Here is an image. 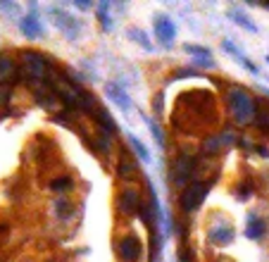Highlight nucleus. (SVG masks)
I'll return each mask as SVG.
<instances>
[{
	"instance_id": "nucleus-1",
	"label": "nucleus",
	"mask_w": 269,
	"mask_h": 262,
	"mask_svg": "<svg viewBox=\"0 0 269 262\" xmlns=\"http://www.w3.org/2000/svg\"><path fill=\"white\" fill-rule=\"evenodd\" d=\"M229 108H231V114H233V119L238 122V124H248V122H253L255 119V103H253V98L250 93H245L243 88L238 86H233L229 88Z\"/></svg>"
},
{
	"instance_id": "nucleus-2",
	"label": "nucleus",
	"mask_w": 269,
	"mask_h": 262,
	"mask_svg": "<svg viewBox=\"0 0 269 262\" xmlns=\"http://www.w3.org/2000/svg\"><path fill=\"white\" fill-rule=\"evenodd\" d=\"M22 74L27 76V79H36V81H40L43 76H45V60L38 55V53H24L22 55Z\"/></svg>"
},
{
	"instance_id": "nucleus-3",
	"label": "nucleus",
	"mask_w": 269,
	"mask_h": 262,
	"mask_svg": "<svg viewBox=\"0 0 269 262\" xmlns=\"http://www.w3.org/2000/svg\"><path fill=\"white\" fill-rule=\"evenodd\" d=\"M205 195H207V186H205V184H191L189 188L181 193V210H184V212L198 210L200 203L205 200Z\"/></svg>"
},
{
	"instance_id": "nucleus-4",
	"label": "nucleus",
	"mask_w": 269,
	"mask_h": 262,
	"mask_svg": "<svg viewBox=\"0 0 269 262\" xmlns=\"http://www.w3.org/2000/svg\"><path fill=\"white\" fill-rule=\"evenodd\" d=\"M119 258L124 262H136L141 258V241L134 234L124 236L119 241Z\"/></svg>"
},
{
	"instance_id": "nucleus-5",
	"label": "nucleus",
	"mask_w": 269,
	"mask_h": 262,
	"mask_svg": "<svg viewBox=\"0 0 269 262\" xmlns=\"http://www.w3.org/2000/svg\"><path fill=\"white\" fill-rule=\"evenodd\" d=\"M155 34H157V38H160L164 45H169V43L174 41V34H176L172 19H167V17H157V19H155Z\"/></svg>"
},
{
	"instance_id": "nucleus-6",
	"label": "nucleus",
	"mask_w": 269,
	"mask_h": 262,
	"mask_svg": "<svg viewBox=\"0 0 269 262\" xmlns=\"http://www.w3.org/2000/svg\"><path fill=\"white\" fill-rule=\"evenodd\" d=\"M265 231H267V224H265V220L260 217V215H248V224H245V236L248 238H262L265 236Z\"/></svg>"
},
{
	"instance_id": "nucleus-7",
	"label": "nucleus",
	"mask_w": 269,
	"mask_h": 262,
	"mask_svg": "<svg viewBox=\"0 0 269 262\" xmlns=\"http://www.w3.org/2000/svg\"><path fill=\"white\" fill-rule=\"evenodd\" d=\"M105 93H108L110 100H115V103L119 105L121 110H131V103H129L126 93L121 91L119 86H115V83H105Z\"/></svg>"
},
{
	"instance_id": "nucleus-8",
	"label": "nucleus",
	"mask_w": 269,
	"mask_h": 262,
	"mask_svg": "<svg viewBox=\"0 0 269 262\" xmlns=\"http://www.w3.org/2000/svg\"><path fill=\"white\" fill-rule=\"evenodd\" d=\"M93 117H95V122L103 126V131H108V136L110 134H117V122L110 117L108 110H93Z\"/></svg>"
},
{
	"instance_id": "nucleus-9",
	"label": "nucleus",
	"mask_w": 269,
	"mask_h": 262,
	"mask_svg": "<svg viewBox=\"0 0 269 262\" xmlns=\"http://www.w3.org/2000/svg\"><path fill=\"white\" fill-rule=\"evenodd\" d=\"M231 238H233L231 224H222L217 229H210V241H215V243H229Z\"/></svg>"
},
{
	"instance_id": "nucleus-10",
	"label": "nucleus",
	"mask_w": 269,
	"mask_h": 262,
	"mask_svg": "<svg viewBox=\"0 0 269 262\" xmlns=\"http://www.w3.org/2000/svg\"><path fill=\"white\" fill-rule=\"evenodd\" d=\"M136 207H138V195H136V191H124L119 195V210L126 212V215H131V212H136Z\"/></svg>"
},
{
	"instance_id": "nucleus-11",
	"label": "nucleus",
	"mask_w": 269,
	"mask_h": 262,
	"mask_svg": "<svg viewBox=\"0 0 269 262\" xmlns=\"http://www.w3.org/2000/svg\"><path fill=\"white\" fill-rule=\"evenodd\" d=\"M191 160H186V157H179L174 162V181L176 184H184V179L189 177V172H191Z\"/></svg>"
},
{
	"instance_id": "nucleus-12",
	"label": "nucleus",
	"mask_w": 269,
	"mask_h": 262,
	"mask_svg": "<svg viewBox=\"0 0 269 262\" xmlns=\"http://www.w3.org/2000/svg\"><path fill=\"white\" fill-rule=\"evenodd\" d=\"M55 24H60V27L67 31L69 36L74 38L77 36V22L72 19V17H67V14H62V12H55Z\"/></svg>"
},
{
	"instance_id": "nucleus-13",
	"label": "nucleus",
	"mask_w": 269,
	"mask_h": 262,
	"mask_svg": "<svg viewBox=\"0 0 269 262\" xmlns=\"http://www.w3.org/2000/svg\"><path fill=\"white\" fill-rule=\"evenodd\" d=\"M22 31H24L27 36H31V38L40 36V24H38V19H34V17H27V19H22Z\"/></svg>"
},
{
	"instance_id": "nucleus-14",
	"label": "nucleus",
	"mask_w": 269,
	"mask_h": 262,
	"mask_svg": "<svg viewBox=\"0 0 269 262\" xmlns=\"http://www.w3.org/2000/svg\"><path fill=\"white\" fill-rule=\"evenodd\" d=\"M12 74H14V62H12V57L0 55V81H2V79H10Z\"/></svg>"
},
{
	"instance_id": "nucleus-15",
	"label": "nucleus",
	"mask_w": 269,
	"mask_h": 262,
	"mask_svg": "<svg viewBox=\"0 0 269 262\" xmlns=\"http://www.w3.org/2000/svg\"><path fill=\"white\" fill-rule=\"evenodd\" d=\"M136 174V167L129 162V157H121L119 160V177L121 179H131Z\"/></svg>"
},
{
	"instance_id": "nucleus-16",
	"label": "nucleus",
	"mask_w": 269,
	"mask_h": 262,
	"mask_svg": "<svg viewBox=\"0 0 269 262\" xmlns=\"http://www.w3.org/2000/svg\"><path fill=\"white\" fill-rule=\"evenodd\" d=\"M36 103H40L43 108H50V105L55 103V98L50 96V93H48L45 88H40V91H36Z\"/></svg>"
},
{
	"instance_id": "nucleus-17",
	"label": "nucleus",
	"mask_w": 269,
	"mask_h": 262,
	"mask_svg": "<svg viewBox=\"0 0 269 262\" xmlns=\"http://www.w3.org/2000/svg\"><path fill=\"white\" fill-rule=\"evenodd\" d=\"M129 141H131V146H134V150H136V155H138V157H141V160H143V162H148V150H146V146H143V143H141V141H138V138H129Z\"/></svg>"
},
{
	"instance_id": "nucleus-18",
	"label": "nucleus",
	"mask_w": 269,
	"mask_h": 262,
	"mask_svg": "<svg viewBox=\"0 0 269 262\" xmlns=\"http://www.w3.org/2000/svg\"><path fill=\"white\" fill-rule=\"evenodd\" d=\"M229 14H231V19H233L236 24H241L243 29H248V31H257L255 24H253V22H248V19H245L243 14H238V12H229Z\"/></svg>"
},
{
	"instance_id": "nucleus-19",
	"label": "nucleus",
	"mask_w": 269,
	"mask_h": 262,
	"mask_svg": "<svg viewBox=\"0 0 269 262\" xmlns=\"http://www.w3.org/2000/svg\"><path fill=\"white\" fill-rule=\"evenodd\" d=\"M69 203L67 200H57V203H55V212H57V215H60V217H69Z\"/></svg>"
},
{
	"instance_id": "nucleus-20",
	"label": "nucleus",
	"mask_w": 269,
	"mask_h": 262,
	"mask_svg": "<svg viewBox=\"0 0 269 262\" xmlns=\"http://www.w3.org/2000/svg\"><path fill=\"white\" fill-rule=\"evenodd\" d=\"M69 186H72V179H67V177L55 179L53 184H50V188H53V191H62V188H69Z\"/></svg>"
},
{
	"instance_id": "nucleus-21",
	"label": "nucleus",
	"mask_w": 269,
	"mask_h": 262,
	"mask_svg": "<svg viewBox=\"0 0 269 262\" xmlns=\"http://www.w3.org/2000/svg\"><path fill=\"white\" fill-rule=\"evenodd\" d=\"M129 34H131V38H136V41L141 43L143 48H148V50H150V43L146 41V34H143V31H138V29H131Z\"/></svg>"
},
{
	"instance_id": "nucleus-22",
	"label": "nucleus",
	"mask_w": 269,
	"mask_h": 262,
	"mask_svg": "<svg viewBox=\"0 0 269 262\" xmlns=\"http://www.w3.org/2000/svg\"><path fill=\"white\" fill-rule=\"evenodd\" d=\"M186 50H189V53H195V55H202V57L210 55V50H207V48H200V45H191V43L186 45Z\"/></svg>"
},
{
	"instance_id": "nucleus-23",
	"label": "nucleus",
	"mask_w": 269,
	"mask_h": 262,
	"mask_svg": "<svg viewBox=\"0 0 269 262\" xmlns=\"http://www.w3.org/2000/svg\"><path fill=\"white\" fill-rule=\"evenodd\" d=\"M250 195H253V186H250V184H241V193H238V198L245 200V198H250Z\"/></svg>"
},
{
	"instance_id": "nucleus-24",
	"label": "nucleus",
	"mask_w": 269,
	"mask_h": 262,
	"mask_svg": "<svg viewBox=\"0 0 269 262\" xmlns=\"http://www.w3.org/2000/svg\"><path fill=\"white\" fill-rule=\"evenodd\" d=\"M257 152H260V155H265V157H267V155H269V148H265V146H260V148H257Z\"/></svg>"
},
{
	"instance_id": "nucleus-25",
	"label": "nucleus",
	"mask_w": 269,
	"mask_h": 262,
	"mask_svg": "<svg viewBox=\"0 0 269 262\" xmlns=\"http://www.w3.org/2000/svg\"><path fill=\"white\" fill-rule=\"evenodd\" d=\"M0 103H7V91H0Z\"/></svg>"
},
{
	"instance_id": "nucleus-26",
	"label": "nucleus",
	"mask_w": 269,
	"mask_h": 262,
	"mask_svg": "<svg viewBox=\"0 0 269 262\" xmlns=\"http://www.w3.org/2000/svg\"><path fill=\"white\" fill-rule=\"evenodd\" d=\"M267 62H269V57H267Z\"/></svg>"
}]
</instances>
